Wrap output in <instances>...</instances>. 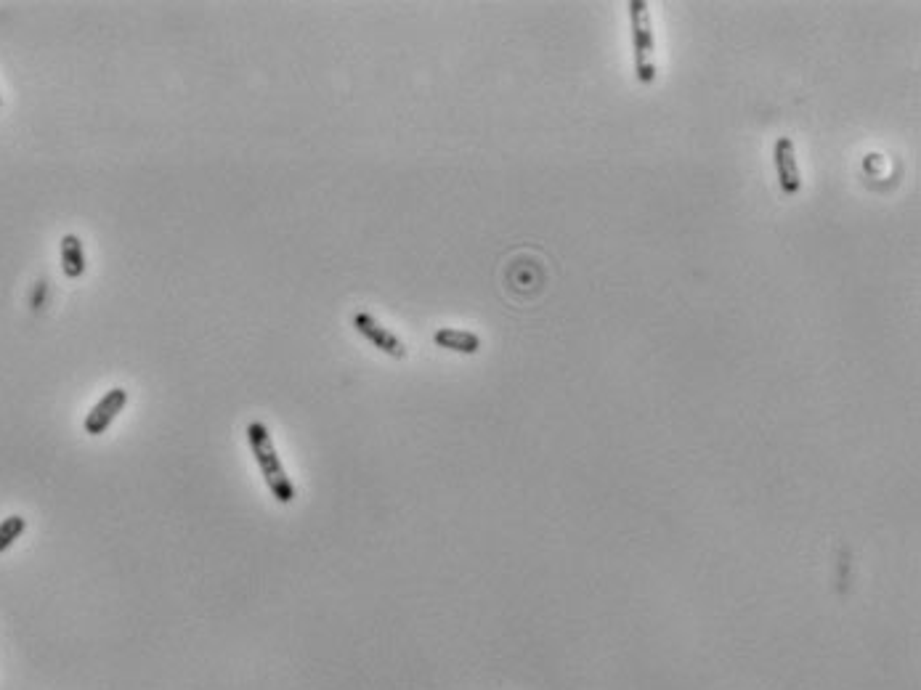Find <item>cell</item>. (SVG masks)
<instances>
[{
	"label": "cell",
	"mask_w": 921,
	"mask_h": 690,
	"mask_svg": "<svg viewBox=\"0 0 921 690\" xmlns=\"http://www.w3.org/2000/svg\"><path fill=\"white\" fill-rule=\"evenodd\" d=\"M354 330L359 332L361 338H367L369 343L375 345L377 351L388 353L393 359H407V345L401 343L399 335H393L391 330H385L383 324L377 322L375 316L367 311L354 314Z\"/></svg>",
	"instance_id": "cell-3"
},
{
	"label": "cell",
	"mask_w": 921,
	"mask_h": 690,
	"mask_svg": "<svg viewBox=\"0 0 921 690\" xmlns=\"http://www.w3.org/2000/svg\"><path fill=\"white\" fill-rule=\"evenodd\" d=\"M433 343L444 351L465 353V356L481 351V335L470 330H454V327H441V330L433 332Z\"/></svg>",
	"instance_id": "cell-6"
},
{
	"label": "cell",
	"mask_w": 921,
	"mask_h": 690,
	"mask_svg": "<svg viewBox=\"0 0 921 690\" xmlns=\"http://www.w3.org/2000/svg\"><path fill=\"white\" fill-rule=\"evenodd\" d=\"M62 271L67 279H80L85 274V250L77 234L62 237Z\"/></svg>",
	"instance_id": "cell-7"
},
{
	"label": "cell",
	"mask_w": 921,
	"mask_h": 690,
	"mask_svg": "<svg viewBox=\"0 0 921 690\" xmlns=\"http://www.w3.org/2000/svg\"><path fill=\"white\" fill-rule=\"evenodd\" d=\"M773 160H776L781 192L786 194V197H797V194L802 192V173H799L794 141H791L789 136L776 138V146H773Z\"/></svg>",
	"instance_id": "cell-5"
},
{
	"label": "cell",
	"mask_w": 921,
	"mask_h": 690,
	"mask_svg": "<svg viewBox=\"0 0 921 690\" xmlns=\"http://www.w3.org/2000/svg\"><path fill=\"white\" fill-rule=\"evenodd\" d=\"M632 24V51H635V75L643 85L656 80V38H653L651 6L645 0L630 3Z\"/></svg>",
	"instance_id": "cell-2"
},
{
	"label": "cell",
	"mask_w": 921,
	"mask_h": 690,
	"mask_svg": "<svg viewBox=\"0 0 921 690\" xmlns=\"http://www.w3.org/2000/svg\"><path fill=\"white\" fill-rule=\"evenodd\" d=\"M24 529H27V521L22 515H8L6 521H0V552H6L14 545L16 539L24 534Z\"/></svg>",
	"instance_id": "cell-8"
},
{
	"label": "cell",
	"mask_w": 921,
	"mask_h": 690,
	"mask_svg": "<svg viewBox=\"0 0 921 690\" xmlns=\"http://www.w3.org/2000/svg\"><path fill=\"white\" fill-rule=\"evenodd\" d=\"M247 444L253 449V457L258 462V468L263 473V481L269 486V491L274 494L279 505H290L295 499V486H292L290 476L284 473L282 460H279L277 446L271 441L269 428L263 422H250L247 425Z\"/></svg>",
	"instance_id": "cell-1"
},
{
	"label": "cell",
	"mask_w": 921,
	"mask_h": 690,
	"mask_svg": "<svg viewBox=\"0 0 921 690\" xmlns=\"http://www.w3.org/2000/svg\"><path fill=\"white\" fill-rule=\"evenodd\" d=\"M125 404H128V391H125V388H112V391L104 393V396L93 404L91 412L85 414V433H88V436H101V433H107V428L115 422L117 414L123 412Z\"/></svg>",
	"instance_id": "cell-4"
},
{
	"label": "cell",
	"mask_w": 921,
	"mask_h": 690,
	"mask_svg": "<svg viewBox=\"0 0 921 690\" xmlns=\"http://www.w3.org/2000/svg\"><path fill=\"white\" fill-rule=\"evenodd\" d=\"M0 107H3V99H0Z\"/></svg>",
	"instance_id": "cell-9"
}]
</instances>
